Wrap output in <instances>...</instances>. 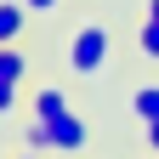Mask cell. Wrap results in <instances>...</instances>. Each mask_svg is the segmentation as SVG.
I'll return each mask as SVG.
<instances>
[{"label": "cell", "instance_id": "11", "mask_svg": "<svg viewBox=\"0 0 159 159\" xmlns=\"http://www.w3.org/2000/svg\"><path fill=\"white\" fill-rule=\"evenodd\" d=\"M148 17H159V0H148Z\"/></svg>", "mask_w": 159, "mask_h": 159}, {"label": "cell", "instance_id": "8", "mask_svg": "<svg viewBox=\"0 0 159 159\" xmlns=\"http://www.w3.org/2000/svg\"><path fill=\"white\" fill-rule=\"evenodd\" d=\"M23 6H29V11H34V17H51V11H57V6H63V0H23Z\"/></svg>", "mask_w": 159, "mask_h": 159}, {"label": "cell", "instance_id": "2", "mask_svg": "<svg viewBox=\"0 0 159 159\" xmlns=\"http://www.w3.org/2000/svg\"><path fill=\"white\" fill-rule=\"evenodd\" d=\"M68 68L80 80H91V74H102L108 68V29L102 23H80L68 34Z\"/></svg>", "mask_w": 159, "mask_h": 159}, {"label": "cell", "instance_id": "6", "mask_svg": "<svg viewBox=\"0 0 159 159\" xmlns=\"http://www.w3.org/2000/svg\"><path fill=\"white\" fill-rule=\"evenodd\" d=\"M23 74H29V57L17 46H0V85H23Z\"/></svg>", "mask_w": 159, "mask_h": 159}, {"label": "cell", "instance_id": "4", "mask_svg": "<svg viewBox=\"0 0 159 159\" xmlns=\"http://www.w3.org/2000/svg\"><path fill=\"white\" fill-rule=\"evenodd\" d=\"M51 114H68V91L63 85H40L34 91V119H51Z\"/></svg>", "mask_w": 159, "mask_h": 159}, {"label": "cell", "instance_id": "10", "mask_svg": "<svg viewBox=\"0 0 159 159\" xmlns=\"http://www.w3.org/2000/svg\"><path fill=\"white\" fill-rule=\"evenodd\" d=\"M148 148H153V159H159V119L148 125Z\"/></svg>", "mask_w": 159, "mask_h": 159}, {"label": "cell", "instance_id": "1", "mask_svg": "<svg viewBox=\"0 0 159 159\" xmlns=\"http://www.w3.org/2000/svg\"><path fill=\"white\" fill-rule=\"evenodd\" d=\"M85 119H74V114H51V119H34L29 125V148H51V153H80L85 148Z\"/></svg>", "mask_w": 159, "mask_h": 159}, {"label": "cell", "instance_id": "7", "mask_svg": "<svg viewBox=\"0 0 159 159\" xmlns=\"http://www.w3.org/2000/svg\"><path fill=\"white\" fill-rule=\"evenodd\" d=\"M136 51H142L148 63H159V17H142V29H136Z\"/></svg>", "mask_w": 159, "mask_h": 159}, {"label": "cell", "instance_id": "3", "mask_svg": "<svg viewBox=\"0 0 159 159\" xmlns=\"http://www.w3.org/2000/svg\"><path fill=\"white\" fill-rule=\"evenodd\" d=\"M23 23H29L23 0H0V46H17L23 40Z\"/></svg>", "mask_w": 159, "mask_h": 159}, {"label": "cell", "instance_id": "9", "mask_svg": "<svg viewBox=\"0 0 159 159\" xmlns=\"http://www.w3.org/2000/svg\"><path fill=\"white\" fill-rule=\"evenodd\" d=\"M17 108V85H0V114H11Z\"/></svg>", "mask_w": 159, "mask_h": 159}, {"label": "cell", "instance_id": "12", "mask_svg": "<svg viewBox=\"0 0 159 159\" xmlns=\"http://www.w3.org/2000/svg\"><path fill=\"white\" fill-rule=\"evenodd\" d=\"M23 159H40V153H23Z\"/></svg>", "mask_w": 159, "mask_h": 159}, {"label": "cell", "instance_id": "5", "mask_svg": "<svg viewBox=\"0 0 159 159\" xmlns=\"http://www.w3.org/2000/svg\"><path fill=\"white\" fill-rule=\"evenodd\" d=\"M131 114H136V125H153L159 119V85H136L131 91Z\"/></svg>", "mask_w": 159, "mask_h": 159}]
</instances>
